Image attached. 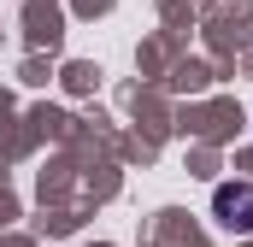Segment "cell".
I'll return each instance as SVG.
<instances>
[{
    "label": "cell",
    "instance_id": "1",
    "mask_svg": "<svg viewBox=\"0 0 253 247\" xmlns=\"http://www.w3.org/2000/svg\"><path fill=\"white\" fill-rule=\"evenodd\" d=\"M212 218H218L230 236H253V183H218Z\"/></svg>",
    "mask_w": 253,
    "mask_h": 247
}]
</instances>
